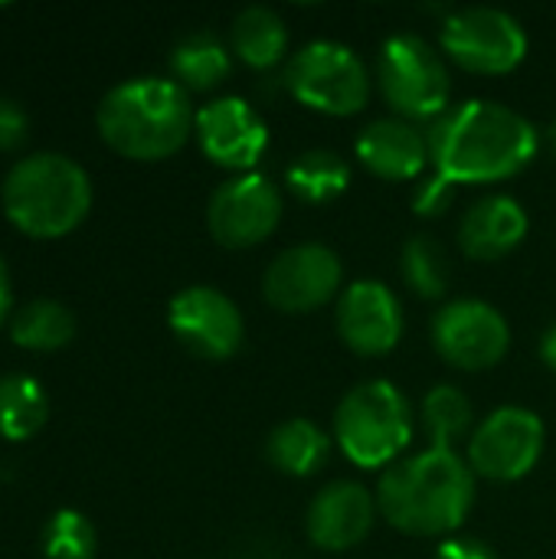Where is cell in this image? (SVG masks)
I'll return each instance as SVG.
<instances>
[{"instance_id":"1","label":"cell","mask_w":556,"mask_h":559,"mask_svg":"<svg viewBox=\"0 0 556 559\" xmlns=\"http://www.w3.org/2000/svg\"><path fill=\"white\" fill-rule=\"evenodd\" d=\"M436 174L452 183H492L521 174L541 147L537 128L514 108L472 98L446 108L426 131Z\"/></svg>"},{"instance_id":"2","label":"cell","mask_w":556,"mask_h":559,"mask_svg":"<svg viewBox=\"0 0 556 559\" xmlns=\"http://www.w3.org/2000/svg\"><path fill=\"white\" fill-rule=\"evenodd\" d=\"M475 501V472L449 449H426L393 462L377 485V508L400 534L442 537L465 524Z\"/></svg>"},{"instance_id":"3","label":"cell","mask_w":556,"mask_h":559,"mask_svg":"<svg viewBox=\"0 0 556 559\" xmlns=\"http://www.w3.org/2000/svg\"><path fill=\"white\" fill-rule=\"evenodd\" d=\"M98 134L111 151L131 160H164L177 154L193 131V108L187 88L174 79H128L115 85L98 105Z\"/></svg>"},{"instance_id":"4","label":"cell","mask_w":556,"mask_h":559,"mask_svg":"<svg viewBox=\"0 0 556 559\" xmlns=\"http://www.w3.org/2000/svg\"><path fill=\"white\" fill-rule=\"evenodd\" d=\"M0 197L7 219L20 233L33 239H59L88 216L92 180L72 157L39 151L7 170Z\"/></svg>"},{"instance_id":"5","label":"cell","mask_w":556,"mask_h":559,"mask_svg":"<svg viewBox=\"0 0 556 559\" xmlns=\"http://www.w3.org/2000/svg\"><path fill=\"white\" fill-rule=\"evenodd\" d=\"M334 439L360 468H390L413 442V409L390 380L354 386L334 413Z\"/></svg>"},{"instance_id":"6","label":"cell","mask_w":556,"mask_h":559,"mask_svg":"<svg viewBox=\"0 0 556 559\" xmlns=\"http://www.w3.org/2000/svg\"><path fill=\"white\" fill-rule=\"evenodd\" d=\"M377 82L387 105L403 118L436 121L449 108V66L423 36H390L377 59Z\"/></svg>"},{"instance_id":"7","label":"cell","mask_w":556,"mask_h":559,"mask_svg":"<svg viewBox=\"0 0 556 559\" xmlns=\"http://www.w3.org/2000/svg\"><path fill=\"white\" fill-rule=\"evenodd\" d=\"M285 79L305 108L324 115H357L370 98V75L364 59L334 39H315L298 49Z\"/></svg>"},{"instance_id":"8","label":"cell","mask_w":556,"mask_h":559,"mask_svg":"<svg viewBox=\"0 0 556 559\" xmlns=\"http://www.w3.org/2000/svg\"><path fill=\"white\" fill-rule=\"evenodd\" d=\"M442 49L452 62L478 75L514 72L528 56L524 26L498 7H465L449 13L442 26Z\"/></svg>"},{"instance_id":"9","label":"cell","mask_w":556,"mask_h":559,"mask_svg":"<svg viewBox=\"0 0 556 559\" xmlns=\"http://www.w3.org/2000/svg\"><path fill=\"white\" fill-rule=\"evenodd\" d=\"M544 452V423L524 406H501L469 439L465 462L478 478L488 481H518L541 462Z\"/></svg>"},{"instance_id":"10","label":"cell","mask_w":556,"mask_h":559,"mask_svg":"<svg viewBox=\"0 0 556 559\" xmlns=\"http://www.w3.org/2000/svg\"><path fill=\"white\" fill-rule=\"evenodd\" d=\"M433 344L439 357L459 370H488L505 360L511 347V328L495 305L459 298L436 311Z\"/></svg>"},{"instance_id":"11","label":"cell","mask_w":556,"mask_h":559,"mask_svg":"<svg viewBox=\"0 0 556 559\" xmlns=\"http://www.w3.org/2000/svg\"><path fill=\"white\" fill-rule=\"evenodd\" d=\"M282 219V193L262 174H239L216 187L206 206V226L226 249L265 242Z\"/></svg>"},{"instance_id":"12","label":"cell","mask_w":556,"mask_h":559,"mask_svg":"<svg viewBox=\"0 0 556 559\" xmlns=\"http://www.w3.org/2000/svg\"><path fill=\"white\" fill-rule=\"evenodd\" d=\"M344 269L334 249L321 242H301L272 259L262 275V295L275 311L305 314L328 305L341 288Z\"/></svg>"},{"instance_id":"13","label":"cell","mask_w":556,"mask_h":559,"mask_svg":"<svg viewBox=\"0 0 556 559\" xmlns=\"http://www.w3.org/2000/svg\"><path fill=\"white\" fill-rule=\"evenodd\" d=\"M167 324L177 341L203 360H229L246 337L236 301L210 285H190L177 292L167 308Z\"/></svg>"},{"instance_id":"14","label":"cell","mask_w":556,"mask_h":559,"mask_svg":"<svg viewBox=\"0 0 556 559\" xmlns=\"http://www.w3.org/2000/svg\"><path fill=\"white\" fill-rule=\"evenodd\" d=\"M193 131H197L203 154L226 170H252L262 151L269 147L265 121L249 102L236 95L203 105L197 111Z\"/></svg>"},{"instance_id":"15","label":"cell","mask_w":556,"mask_h":559,"mask_svg":"<svg viewBox=\"0 0 556 559\" xmlns=\"http://www.w3.org/2000/svg\"><path fill=\"white\" fill-rule=\"evenodd\" d=\"M338 334L360 357H383L403 337L400 298L374 278L354 282L338 301Z\"/></svg>"},{"instance_id":"16","label":"cell","mask_w":556,"mask_h":559,"mask_svg":"<svg viewBox=\"0 0 556 559\" xmlns=\"http://www.w3.org/2000/svg\"><path fill=\"white\" fill-rule=\"evenodd\" d=\"M377 498L357 481L324 485L308 508V540L328 554L354 550L364 544L377 521Z\"/></svg>"},{"instance_id":"17","label":"cell","mask_w":556,"mask_h":559,"mask_svg":"<svg viewBox=\"0 0 556 559\" xmlns=\"http://www.w3.org/2000/svg\"><path fill=\"white\" fill-rule=\"evenodd\" d=\"M357 157L383 180H413L429 160V141L406 118H377L357 134Z\"/></svg>"},{"instance_id":"18","label":"cell","mask_w":556,"mask_h":559,"mask_svg":"<svg viewBox=\"0 0 556 559\" xmlns=\"http://www.w3.org/2000/svg\"><path fill=\"white\" fill-rule=\"evenodd\" d=\"M528 236V213L514 197L495 193L465 210L459 223V246L475 262H495L514 252Z\"/></svg>"},{"instance_id":"19","label":"cell","mask_w":556,"mask_h":559,"mask_svg":"<svg viewBox=\"0 0 556 559\" xmlns=\"http://www.w3.org/2000/svg\"><path fill=\"white\" fill-rule=\"evenodd\" d=\"M331 455V439L308 419H285L265 442V459L275 472L292 478L315 475Z\"/></svg>"},{"instance_id":"20","label":"cell","mask_w":556,"mask_h":559,"mask_svg":"<svg viewBox=\"0 0 556 559\" xmlns=\"http://www.w3.org/2000/svg\"><path fill=\"white\" fill-rule=\"evenodd\" d=\"M288 49V26L269 7H246L233 20V52L252 69H272Z\"/></svg>"},{"instance_id":"21","label":"cell","mask_w":556,"mask_h":559,"mask_svg":"<svg viewBox=\"0 0 556 559\" xmlns=\"http://www.w3.org/2000/svg\"><path fill=\"white\" fill-rule=\"evenodd\" d=\"M170 69H174V82L180 88H193V92H210L220 82H226V75L233 72V59L229 49L210 36V33H193L187 39H180L170 52Z\"/></svg>"},{"instance_id":"22","label":"cell","mask_w":556,"mask_h":559,"mask_svg":"<svg viewBox=\"0 0 556 559\" xmlns=\"http://www.w3.org/2000/svg\"><path fill=\"white\" fill-rule=\"evenodd\" d=\"M10 337L23 350H59L75 337V318L66 305L36 298L13 314Z\"/></svg>"},{"instance_id":"23","label":"cell","mask_w":556,"mask_h":559,"mask_svg":"<svg viewBox=\"0 0 556 559\" xmlns=\"http://www.w3.org/2000/svg\"><path fill=\"white\" fill-rule=\"evenodd\" d=\"M49 416L46 390L23 373L0 377V436L10 442L33 439Z\"/></svg>"},{"instance_id":"24","label":"cell","mask_w":556,"mask_h":559,"mask_svg":"<svg viewBox=\"0 0 556 559\" xmlns=\"http://www.w3.org/2000/svg\"><path fill=\"white\" fill-rule=\"evenodd\" d=\"M285 183L305 203H331V200H338L347 190L351 167L344 164L341 154L324 151V147H315V151H305L285 170Z\"/></svg>"},{"instance_id":"25","label":"cell","mask_w":556,"mask_h":559,"mask_svg":"<svg viewBox=\"0 0 556 559\" xmlns=\"http://www.w3.org/2000/svg\"><path fill=\"white\" fill-rule=\"evenodd\" d=\"M423 429L429 436V449H449L462 442L472 429V403L459 386L439 383L423 400Z\"/></svg>"},{"instance_id":"26","label":"cell","mask_w":556,"mask_h":559,"mask_svg":"<svg viewBox=\"0 0 556 559\" xmlns=\"http://www.w3.org/2000/svg\"><path fill=\"white\" fill-rule=\"evenodd\" d=\"M400 269H403V282L419 298L433 301V298H442L449 288V259H446L442 246L429 236H413L403 246Z\"/></svg>"},{"instance_id":"27","label":"cell","mask_w":556,"mask_h":559,"mask_svg":"<svg viewBox=\"0 0 556 559\" xmlns=\"http://www.w3.org/2000/svg\"><path fill=\"white\" fill-rule=\"evenodd\" d=\"M98 547L95 527L85 514L79 511H56L52 521L46 524L43 534V550L46 559H92Z\"/></svg>"},{"instance_id":"28","label":"cell","mask_w":556,"mask_h":559,"mask_svg":"<svg viewBox=\"0 0 556 559\" xmlns=\"http://www.w3.org/2000/svg\"><path fill=\"white\" fill-rule=\"evenodd\" d=\"M452 197H456V183L446 180L442 174H436V177H429L426 183L416 187L413 210H416L419 216H439L442 210H449Z\"/></svg>"},{"instance_id":"29","label":"cell","mask_w":556,"mask_h":559,"mask_svg":"<svg viewBox=\"0 0 556 559\" xmlns=\"http://www.w3.org/2000/svg\"><path fill=\"white\" fill-rule=\"evenodd\" d=\"M29 134V118L20 102L0 95V151H13L26 141Z\"/></svg>"},{"instance_id":"30","label":"cell","mask_w":556,"mask_h":559,"mask_svg":"<svg viewBox=\"0 0 556 559\" xmlns=\"http://www.w3.org/2000/svg\"><path fill=\"white\" fill-rule=\"evenodd\" d=\"M436 559H498L485 544L478 540H465V537H456V540H446L439 550H436Z\"/></svg>"},{"instance_id":"31","label":"cell","mask_w":556,"mask_h":559,"mask_svg":"<svg viewBox=\"0 0 556 559\" xmlns=\"http://www.w3.org/2000/svg\"><path fill=\"white\" fill-rule=\"evenodd\" d=\"M10 305H13V288H10V269L0 255V324L10 318Z\"/></svg>"},{"instance_id":"32","label":"cell","mask_w":556,"mask_h":559,"mask_svg":"<svg viewBox=\"0 0 556 559\" xmlns=\"http://www.w3.org/2000/svg\"><path fill=\"white\" fill-rule=\"evenodd\" d=\"M541 360H544V367H551L556 373V324L547 328L544 337H541Z\"/></svg>"}]
</instances>
